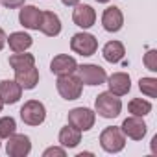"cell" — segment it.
<instances>
[{
    "mask_svg": "<svg viewBox=\"0 0 157 157\" xmlns=\"http://www.w3.org/2000/svg\"><path fill=\"white\" fill-rule=\"evenodd\" d=\"M105 82L109 85V93H113L115 96H124L131 91V78L126 72H115Z\"/></svg>",
    "mask_w": 157,
    "mask_h": 157,
    "instance_id": "12",
    "label": "cell"
},
{
    "mask_svg": "<svg viewBox=\"0 0 157 157\" xmlns=\"http://www.w3.org/2000/svg\"><path fill=\"white\" fill-rule=\"evenodd\" d=\"M39 30L46 37H57L61 33V21H59L57 13H54V11H43Z\"/></svg>",
    "mask_w": 157,
    "mask_h": 157,
    "instance_id": "16",
    "label": "cell"
},
{
    "mask_svg": "<svg viewBox=\"0 0 157 157\" xmlns=\"http://www.w3.org/2000/svg\"><path fill=\"white\" fill-rule=\"evenodd\" d=\"M6 43H8V35H6V32L2 28H0V50L6 46Z\"/></svg>",
    "mask_w": 157,
    "mask_h": 157,
    "instance_id": "28",
    "label": "cell"
},
{
    "mask_svg": "<svg viewBox=\"0 0 157 157\" xmlns=\"http://www.w3.org/2000/svg\"><path fill=\"white\" fill-rule=\"evenodd\" d=\"M122 111V102L113 93H100L94 100V113H98L102 118H117Z\"/></svg>",
    "mask_w": 157,
    "mask_h": 157,
    "instance_id": "1",
    "label": "cell"
},
{
    "mask_svg": "<svg viewBox=\"0 0 157 157\" xmlns=\"http://www.w3.org/2000/svg\"><path fill=\"white\" fill-rule=\"evenodd\" d=\"M15 82L22 87V89H35L39 83V70L33 67L22 68V70H15Z\"/></svg>",
    "mask_w": 157,
    "mask_h": 157,
    "instance_id": "17",
    "label": "cell"
},
{
    "mask_svg": "<svg viewBox=\"0 0 157 157\" xmlns=\"http://www.w3.org/2000/svg\"><path fill=\"white\" fill-rule=\"evenodd\" d=\"M17 131V122L13 117H2L0 118V139H8Z\"/></svg>",
    "mask_w": 157,
    "mask_h": 157,
    "instance_id": "24",
    "label": "cell"
},
{
    "mask_svg": "<svg viewBox=\"0 0 157 157\" xmlns=\"http://www.w3.org/2000/svg\"><path fill=\"white\" fill-rule=\"evenodd\" d=\"M100 146L107 153H118L126 146V135L122 133L120 128L109 126L100 133Z\"/></svg>",
    "mask_w": 157,
    "mask_h": 157,
    "instance_id": "2",
    "label": "cell"
},
{
    "mask_svg": "<svg viewBox=\"0 0 157 157\" xmlns=\"http://www.w3.org/2000/svg\"><path fill=\"white\" fill-rule=\"evenodd\" d=\"M56 87H57V93L63 100H78L82 96V91H83V83L80 82V78L74 76V74L57 76Z\"/></svg>",
    "mask_w": 157,
    "mask_h": 157,
    "instance_id": "3",
    "label": "cell"
},
{
    "mask_svg": "<svg viewBox=\"0 0 157 157\" xmlns=\"http://www.w3.org/2000/svg\"><path fill=\"white\" fill-rule=\"evenodd\" d=\"M78 68V63L72 56L68 54H59L50 61V70L56 76H67V74H74Z\"/></svg>",
    "mask_w": 157,
    "mask_h": 157,
    "instance_id": "13",
    "label": "cell"
},
{
    "mask_svg": "<svg viewBox=\"0 0 157 157\" xmlns=\"http://www.w3.org/2000/svg\"><path fill=\"white\" fill-rule=\"evenodd\" d=\"M70 50L74 54H78V56L89 57V56L96 54V50H98V39L94 35H91V33H85V32L76 33L70 39Z\"/></svg>",
    "mask_w": 157,
    "mask_h": 157,
    "instance_id": "5",
    "label": "cell"
},
{
    "mask_svg": "<svg viewBox=\"0 0 157 157\" xmlns=\"http://www.w3.org/2000/svg\"><path fill=\"white\" fill-rule=\"evenodd\" d=\"M72 21H74L76 26L87 30V28L94 26V22H96V11L89 4H76L74 11H72Z\"/></svg>",
    "mask_w": 157,
    "mask_h": 157,
    "instance_id": "10",
    "label": "cell"
},
{
    "mask_svg": "<svg viewBox=\"0 0 157 157\" xmlns=\"http://www.w3.org/2000/svg\"><path fill=\"white\" fill-rule=\"evenodd\" d=\"M8 10H17V8H22L26 0H0Z\"/></svg>",
    "mask_w": 157,
    "mask_h": 157,
    "instance_id": "27",
    "label": "cell"
},
{
    "mask_svg": "<svg viewBox=\"0 0 157 157\" xmlns=\"http://www.w3.org/2000/svg\"><path fill=\"white\" fill-rule=\"evenodd\" d=\"M82 142V131L72 128L70 124H67L65 128H61L59 131V144L63 148H76Z\"/></svg>",
    "mask_w": 157,
    "mask_h": 157,
    "instance_id": "19",
    "label": "cell"
},
{
    "mask_svg": "<svg viewBox=\"0 0 157 157\" xmlns=\"http://www.w3.org/2000/svg\"><path fill=\"white\" fill-rule=\"evenodd\" d=\"M76 72H78V78H80V82H82L83 85H91V87H94V85H102V83H105V80H107L105 70H104L100 65H93V63L78 65Z\"/></svg>",
    "mask_w": 157,
    "mask_h": 157,
    "instance_id": "4",
    "label": "cell"
},
{
    "mask_svg": "<svg viewBox=\"0 0 157 157\" xmlns=\"http://www.w3.org/2000/svg\"><path fill=\"white\" fill-rule=\"evenodd\" d=\"M41 17H43V11L39 8H35V6H22V10L19 13V22L26 30H39Z\"/></svg>",
    "mask_w": 157,
    "mask_h": 157,
    "instance_id": "15",
    "label": "cell"
},
{
    "mask_svg": "<svg viewBox=\"0 0 157 157\" xmlns=\"http://www.w3.org/2000/svg\"><path fill=\"white\" fill-rule=\"evenodd\" d=\"M139 89L148 98H157V80L155 78H140L139 80Z\"/></svg>",
    "mask_w": 157,
    "mask_h": 157,
    "instance_id": "23",
    "label": "cell"
},
{
    "mask_svg": "<svg viewBox=\"0 0 157 157\" xmlns=\"http://www.w3.org/2000/svg\"><path fill=\"white\" fill-rule=\"evenodd\" d=\"M52 155H56V157H65V155H67V151H65V148H63V146H61V148L52 146V148H46V150L43 151V157H52Z\"/></svg>",
    "mask_w": 157,
    "mask_h": 157,
    "instance_id": "26",
    "label": "cell"
},
{
    "mask_svg": "<svg viewBox=\"0 0 157 157\" xmlns=\"http://www.w3.org/2000/svg\"><path fill=\"white\" fill-rule=\"evenodd\" d=\"M6 140H8L6 142L8 155H11V157H26V155H30V151H32V140H30L28 135H22V133L15 131Z\"/></svg>",
    "mask_w": 157,
    "mask_h": 157,
    "instance_id": "8",
    "label": "cell"
},
{
    "mask_svg": "<svg viewBox=\"0 0 157 157\" xmlns=\"http://www.w3.org/2000/svg\"><path fill=\"white\" fill-rule=\"evenodd\" d=\"M144 65L148 70L157 72V50H148L144 56Z\"/></svg>",
    "mask_w": 157,
    "mask_h": 157,
    "instance_id": "25",
    "label": "cell"
},
{
    "mask_svg": "<svg viewBox=\"0 0 157 157\" xmlns=\"http://www.w3.org/2000/svg\"><path fill=\"white\" fill-rule=\"evenodd\" d=\"M61 2L65 6H76V4H80V0H61Z\"/></svg>",
    "mask_w": 157,
    "mask_h": 157,
    "instance_id": "29",
    "label": "cell"
},
{
    "mask_svg": "<svg viewBox=\"0 0 157 157\" xmlns=\"http://www.w3.org/2000/svg\"><path fill=\"white\" fill-rule=\"evenodd\" d=\"M96 2H98V4H107L109 0H96Z\"/></svg>",
    "mask_w": 157,
    "mask_h": 157,
    "instance_id": "30",
    "label": "cell"
},
{
    "mask_svg": "<svg viewBox=\"0 0 157 157\" xmlns=\"http://www.w3.org/2000/svg\"><path fill=\"white\" fill-rule=\"evenodd\" d=\"M128 111L133 117H146L148 113H151V104L148 100H142V98H133L128 104Z\"/></svg>",
    "mask_w": 157,
    "mask_h": 157,
    "instance_id": "22",
    "label": "cell"
},
{
    "mask_svg": "<svg viewBox=\"0 0 157 157\" xmlns=\"http://www.w3.org/2000/svg\"><path fill=\"white\" fill-rule=\"evenodd\" d=\"M102 26L109 33H117V32L122 30V26H124V15H122V11H120L118 6H109V8L104 10Z\"/></svg>",
    "mask_w": 157,
    "mask_h": 157,
    "instance_id": "11",
    "label": "cell"
},
{
    "mask_svg": "<svg viewBox=\"0 0 157 157\" xmlns=\"http://www.w3.org/2000/svg\"><path fill=\"white\" fill-rule=\"evenodd\" d=\"M10 65H11V68H13V70H22V68L33 67V65H35V57H33L32 54L19 52V54L10 56Z\"/></svg>",
    "mask_w": 157,
    "mask_h": 157,
    "instance_id": "21",
    "label": "cell"
},
{
    "mask_svg": "<svg viewBox=\"0 0 157 157\" xmlns=\"http://www.w3.org/2000/svg\"><path fill=\"white\" fill-rule=\"evenodd\" d=\"M22 96V87L15 80H2L0 82V100L4 105H13L21 100Z\"/></svg>",
    "mask_w": 157,
    "mask_h": 157,
    "instance_id": "14",
    "label": "cell"
},
{
    "mask_svg": "<svg viewBox=\"0 0 157 157\" xmlns=\"http://www.w3.org/2000/svg\"><path fill=\"white\" fill-rule=\"evenodd\" d=\"M2 107H4V102H2V100H0V111H2Z\"/></svg>",
    "mask_w": 157,
    "mask_h": 157,
    "instance_id": "31",
    "label": "cell"
},
{
    "mask_svg": "<svg viewBox=\"0 0 157 157\" xmlns=\"http://www.w3.org/2000/svg\"><path fill=\"white\" fill-rule=\"evenodd\" d=\"M120 129H122V133H124L128 139L142 140L144 135H146V131H148V126H146V122L142 120V117H133V115H131V117H128V118L122 122Z\"/></svg>",
    "mask_w": 157,
    "mask_h": 157,
    "instance_id": "9",
    "label": "cell"
},
{
    "mask_svg": "<svg viewBox=\"0 0 157 157\" xmlns=\"http://www.w3.org/2000/svg\"><path fill=\"white\" fill-rule=\"evenodd\" d=\"M21 118L28 126H41L46 118V107L39 100H28L21 107Z\"/></svg>",
    "mask_w": 157,
    "mask_h": 157,
    "instance_id": "7",
    "label": "cell"
},
{
    "mask_svg": "<svg viewBox=\"0 0 157 157\" xmlns=\"http://www.w3.org/2000/svg\"><path fill=\"white\" fill-rule=\"evenodd\" d=\"M8 43H10V48L13 50V54H19V52H26L33 44V39L26 32H13V33H10Z\"/></svg>",
    "mask_w": 157,
    "mask_h": 157,
    "instance_id": "18",
    "label": "cell"
},
{
    "mask_svg": "<svg viewBox=\"0 0 157 157\" xmlns=\"http://www.w3.org/2000/svg\"><path fill=\"white\" fill-rule=\"evenodd\" d=\"M102 56L109 63H120L126 56V48L120 41H109V43H105V46L102 50Z\"/></svg>",
    "mask_w": 157,
    "mask_h": 157,
    "instance_id": "20",
    "label": "cell"
},
{
    "mask_svg": "<svg viewBox=\"0 0 157 157\" xmlns=\"http://www.w3.org/2000/svg\"><path fill=\"white\" fill-rule=\"evenodd\" d=\"M96 122V113L89 107H74L68 111V124L80 131H89Z\"/></svg>",
    "mask_w": 157,
    "mask_h": 157,
    "instance_id": "6",
    "label": "cell"
}]
</instances>
